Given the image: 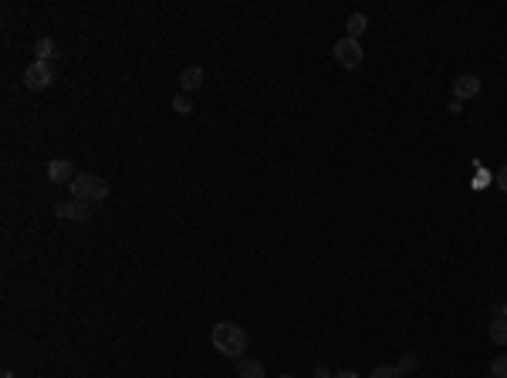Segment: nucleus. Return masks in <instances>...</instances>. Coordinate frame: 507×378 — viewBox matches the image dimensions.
Segmentation results:
<instances>
[{"mask_svg":"<svg viewBox=\"0 0 507 378\" xmlns=\"http://www.w3.org/2000/svg\"><path fill=\"white\" fill-rule=\"evenodd\" d=\"M210 341H213V348H217V352L227 354V358H244L247 345H251L247 331L240 328V325H233V321H220V325H213V331H210Z\"/></svg>","mask_w":507,"mask_h":378,"instance_id":"obj_1","label":"nucleus"},{"mask_svg":"<svg viewBox=\"0 0 507 378\" xmlns=\"http://www.w3.org/2000/svg\"><path fill=\"white\" fill-rule=\"evenodd\" d=\"M72 193H75V200H81V203H101L108 196V182L101 176H95V173H78V176L72 179Z\"/></svg>","mask_w":507,"mask_h":378,"instance_id":"obj_2","label":"nucleus"},{"mask_svg":"<svg viewBox=\"0 0 507 378\" xmlns=\"http://www.w3.org/2000/svg\"><path fill=\"white\" fill-rule=\"evenodd\" d=\"M335 61L342 65V68H358L362 65V44L352 41V37H342V41H335Z\"/></svg>","mask_w":507,"mask_h":378,"instance_id":"obj_3","label":"nucleus"},{"mask_svg":"<svg viewBox=\"0 0 507 378\" xmlns=\"http://www.w3.org/2000/svg\"><path fill=\"white\" fill-rule=\"evenodd\" d=\"M51 81H54V71H51L48 61H34L24 71V85L31 92H44V88H51Z\"/></svg>","mask_w":507,"mask_h":378,"instance_id":"obj_4","label":"nucleus"},{"mask_svg":"<svg viewBox=\"0 0 507 378\" xmlns=\"http://www.w3.org/2000/svg\"><path fill=\"white\" fill-rule=\"evenodd\" d=\"M54 216H58V220H75V223H88L92 209H88V203L72 200V203H61V206H54Z\"/></svg>","mask_w":507,"mask_h":378,"instance_id":"obj_5","label":"nucleus"},{"mask_svg":"<svg viewBox=\"0 0 507 378\" xmlns=\"http://www.w3.org/2000/svg\"><path fill=\"white\" fill-rule=\"evenodd\" d=\"M481 78L477 75H456L454 78V98L456 101H467V98H477L481 95Z\"/></svg>","mask_w":507,"mask_h":378,"instance_id":"obj_6","label":"nucleus"},{"mask_svg":"<svg viewBox=\"0 0 507 378\" xmlns=\"http://www.w3.org/2000/svg\"><path fill=\"white\" fill-rule=\"evenodd\" d=\"M48 176H51V182H58V186H72V179H75V166H72L68 159H51Z\"/></svg>","mask_w":507,"mask_h":378,"instance_id":"obj_7","label":"nucleus"},{"mask_svg":"<svg viewBox=\"0 0 507 378\" xmlns=\"http://www.w3.org/2000/svg\"><path fill=\"white\" fill-rule=\"evenodd\" d=\"M203 68L200 65H190V68H183V75H179V92L183 95H193V92H200L203 88Z\"/></svg>","mask_w":507,"mask_h":378,"instance_id":"obj_8","label":"nucleus"},{"mask_svg":"<svg viewBox=\"0 0 507 378\" xmlns=\"http://www.w3.org/2000/svg\"><path fill=\"white\" fill-rule=\"evenodd\" d=\"M237 378H264V361L244 354V358L237 361Z\"/></svg>","mask_w":507,"mask_h":378,"instance_id":"obj_9","label":"nucleus"},{"mask_svg":"<svg viewBox=\"0 0 507 378\" xmlns=\"http://www.w3.org/2000/svg\"><path fill=\"white\" fill-rule=\"evenodd\" d=\"M365 27H369V17H365V14H352V17H349V24H345V37L358 41V37L365 34Z\"/></svg>","mask_w":507,"mask_h":378,"instance_id":"obj_10","label":"nucleus"},{"mask_svg":"<svg viewBox=\"0 0 507 378\" xmlns=\"http://www.w3.org/2000/svg\"><path fill=\"white\" fill-rule=\"evenodd\" d=\"M490 341L494 345H507V318H494L490 321Z\"/></svg>","mask_w":507,"mask_h":378,"instance_id":"obj_11","label":"nucleus"},{"mask_svg":"<svg viewBox=\"0 0 507 378\" xmlns=\"http://www.w3.org/2000/svg\"><path fill=\"white\" fill-rule=\"evenodd\" d=\"M34 54H38V61H51V58H54V41H51V37H38Z\"/></svg>","mask_w":507,"mask_h":378,"instance_id":"obj_12","label":"nucleus"},{"mask_svg":"<svg viewBox=\"0 0 507 378\" xmlns=\"http://www.w3.org/2000/svg\"><path fill=\"white\" fill-rule=\"evenodd\" d=\"M416 365H419V361H416V354L413 352H406L403 358H399V365H396V368H399V375H409V372H416Z\"/></svg>","mask_w":507,"mask_h":378,"instance_id":"obj_13","label":"nucleus"},{"mask_svg":"<svg viewBox=\"0 0 507 378\" xmlns=\"http://www.w3.org/2000/svg\"><path fill=\"white\" fill-rule=\"evenodd\" d=\"M474 166H477V176H474V182H470V186H474V189H483V186H487V182L494 179V173L481 169V159H474Z\"/></svg>","mask_w":507,"mask_h":378,"instance_id":"obj_14","label":"nucleus"},{"mask_svg":"<svg viewBox=\"0 0 507 378\" xmlns=\"http://www.w3.org/2000/svg\"><path fill=\"white\" fill-rule=\"evenodd\" d=\"M173 112H179V115H190V112H193V101H190V95H183V92H179L176 98H173Z\"/></svg>","mask_w":507,"mask_h":378,"instance_id":"obj_15","label":"nucleus"},{"mask_svg":"<svg viewBox=\"0 0 507 378\" xmlns=\"http://www.w3.org/2000/svg\"><path fill=\"white\" fill-rule=\"evenodd\" d=\"M490 375H494V378H507V354H497V358L490 361Z\"/></svg>","mask_w":507,"mask_h":378,"instance_id":"obj_16","label":"nucleus"},{"mask_svg":"<svg viewBox=\"0 0 507 378\" xmlns=\"http://www.w3.org/2000/svg\"><path fill=\"white\" fill-rule=\"evenodd\" d=\"M372 378H403V375H399L396 365H379V368L372 372Z\"/></svg>","mask_w":507,"mask_h":378,"instance_id":"obj_17","label":"nucleus"},{"mask_svg":"<svg viewBox=\"0 0 507 378\" xmlns=\"http://www.w3.org/2000/svg\"><path fill=\"white\" fill-rule=\"evenodd\" d=\"M494 182H497V189H504L507 193V166H501V169L494 173Z\"/></svg>","mask_w":507,"mask_h":378,"instance_id":"obj_18","label":"nucleus"},{"mask_svg":"<svg viewBox=\"0 0 507 378\" xmlns=\"http://www.w3.org/2000/svg\"><path fill=\"white\" fill-rule=\"evenodd\" d=\"M450 112H454V115H460V112H463V101H450Z\"/></svg>","mask_w":507,"mask_h":378,"instance_id":"obj_19","label":"nucleus"},{"mask_svg":"<svg viewBox=\"0 0 507 378\" xmlns=\"http://www.w3.org/2000/svg\"><path fill=\"white\" fill-rule=\"evenodd\" d=\"M315 378H331L329 368H325V365H318V368H315Z\"/></svg>","mask_w":507,"mask_h":378,"instance_id":"obj_20","label":"nucleus"},{"mask_svg":"<svg viewBox=\"0 0 507 378\" xmlns=\"http://www.w3.org/2000/svg\"><path fill=\"white\" fill-rule=\"evenodd\" d=\"M331 378H358V375H355L352 368H345V372H338V375H331Z\"/></svg>","mask_w":507,"mask_h":378,"instance_id":"obj_21","label":"nucleus"},{"mask_svg":"<svg viewBox=\"0 0 507 378\" xmlns=\"http://www.w3.org/2000/svg\"><path fill=\"white\" fill-rule=\"evenodd\" d=\"M0 378H14V372H10V368H3V375Z\"/></svg>","mask_w":507,"mask_h":378,"instance_id":"obj_22","label":"nucleus"},{"mask_svg":"<svg viewBox=\"0 0 507 378\" xmlns=\"http://www.w3.org/2000/svg\"><path fill=\"white\" fill-rule=\"evenodd\" d=\"M501 318H507V301L501 304Z\"/></svg>","mask_w":507,"mask_h":378,"instance_id":"obj_23","label":"nucleus"},{"mask_svg":"<svg viewBox=\"0 0 507 378\" xmlns=\"http://www.w3.org/2000/svg\"><path fill=\"white\" fill-rule=\"evenodd\" d=\"M284 378H291V375H284Z\"/></svg>","mask_w":507,"mask_h":378,"instance_id":"obj_24","label":"nucleus"}]
</instances>
